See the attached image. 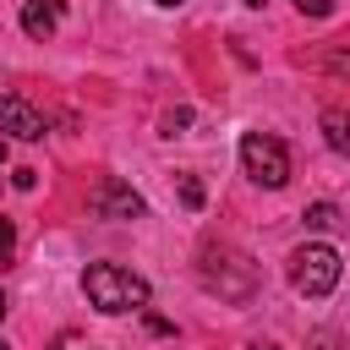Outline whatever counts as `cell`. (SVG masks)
<instances>
[{
  "instance_id": "obj_9",
  "label": "cell",
  "mask_w": 350,
  "mask_h": 350,
  "mask_svg": "<svg viewBox=\"0 0 350 350\" xmlns=\"http://www.w3.org/2000/svg\"><path fill=\"white\" fill-rule=\"evenodd\" d=\"M11 257H16V224H11V219H0V268H5Z\"/></svg>"
},
{
  "instance_id": "obj_6",
  "label": "cell",
  "mask_w": 350,
  "mask_h": 350,
  "mask_svg": "<svg viewBox=\"0 0 350 350\" xmlns=\"http://www.w3.org/2000/svg\"><path fill=\"white\" fill-rule=\"evenodd\" d=\"M60 16H66V0H27L22 5V33L27 38H55Z\"/></svg>"
},
{
  "instance_id": "obj_14",
  "label": "cell",
  "mask_w": 350,
  "mask_h": 350,
  "mask_svg": "<svg viewBox=\"0 0 350 350\" xmlns=\"http://www.w3.org/2000/svg\"><path fill=\"white\" fill-rule=\"evenodd\" d=\"M246 350H279V345H246Z\"/></svg>"
},
{
  "instance_id": "obj_8",
  "label": "cell",
  "mask_w": 350,
  "mask_h": 350,
  "mask_svg": "<svg viewBox=\"0 0 350 350\" xmlns=\"http://www.w3.org/2000/svg\"><path fill=\"white\" fill-rule=\"evenodd\" d=\"M301 219H306V230H334V224H339V208H334V202H312Z\"/></svg>"
},
{
  "instance_id": "obj_3",
  "label": "cell",
  "mask_w": 350,
  "mask_h": 350,
  "mask_svg": "<svg viewBox=\"0 0 350 350\" xmlns=\"http://www.w3.org/2000/svg\"><path fill=\"white\" fill-rule=\"evenodd\" d=\"M241 170H246L257 186L279 191V186L290 180V148H284L279 137H268V131H246V137H241Z\"/></svg>"
},
{
  "instance_id": "obj_16",
  "label": "cell",
  "mask_w": 350,
  "mask_h": 350,
  "mask_svg": "<svg viewBox=\"0 0 350 350\" xmlns=\"http://www.w3.org/2000/svg\"><path fill=\"white\" fill-rule=\"evenodd\" d=\"M246 5H268V0H246Z\"/></svg>"
},
{
  "instance_id": "obj_10",
  "label": "cell",
  "mask_w": 350,
  "mask_h": 350,
  "mask_svg": "<svg viewBox=\"0 0 350 350\" xmlns=\"http://www.w3.org/2000/svg\"><path fill=\"white\" fill-rule=\"evenodd\" d=\"M180 197H186V208H202V186H197V180H191V175H186V180H180Z\"/></svg>"
},
{
  "instance_id": "obj_1",
  "label": "cell",
  "mask_w": 350,
  "mask_h": 350,
  "mask_svg": "<svg viewBox=\"0 0 350 350\" xmlns=\"http://www.w3.org/2000/svg\"><path fill=\"white\" fill-rule=\"evenodd\" d=\"M82 295L104 317H120V312H142L148 306V279L120 268V262H88L82 268Z\"/></svg>"
},
{
  "instance_id": "obj_4",
  "label": "cell",
  "mask_w": 350,
  "mask_h": 350,
  "mask_svg": "<svg viewBox=\"0 0 350 350\" xmlns=\"http://www.w3.org/2000/svg\"><path fill=\"white\" fill-rule=\"evenodd\" d=\"M88 202H93V213H98V219H142V213H148V202H142L126 180H98Z\"/></svg>"
},
{
  "instance_id": "obj_15",
  "label": "cell",
  "mask_w": 350,
  "mask_h": 350,
  "mask_svg": "<svg viewBox=\"0 0 350 350\" xmlns=\"http://www.w3.org/2000/svg\"><path fill=\"white\" fill-rule=\"evenodd\" d=\"M0 164H5V142H0Z\"/></svg>"
},
{
  "instance_id": "obj_5",
  "label": "cell",
  "mask_w": 350,
  "mask_h": 350,
  "mask_svg": "<svg viewBox=\"0 0 350 350\" xmlns=\"http://www.w3.org/2000/svg\"><path fill=\"white\" fill-rule=\"evenodd\" d=\"M0 131H11L16 142H38L44 137V115L27 98H0Z\"/></svg>"
},
{
  "instance_id": "obj_12",
  "label": "cell",
  "mask_w": 350,
  "mask_h": 350,
  "mask_svg": "<svg viewBox=\"0 0 350 350\" xmlns=\"http://www.w3.org/2000/svg\"><path fill=\"white\" fill-rule=\"evenodd\" d=\"M295 5H301L306 16H328V0H295Z\"/></svg>"
},
{
  "instance_id": "obj_18",
  "label": "cell",
  "mask_w": 350,
  "mask_h": 350,
  "mask_svg": "<svg viewBox=\"0 0 350 350\" xmlns=\"http://www.w3.org/2000/svg\"><path fill=\"white\" fill-rule=\"evenodd\" d=\"M0 350H11V345H5V339H0Z\"/></svg>"
},
{
  "instance_id": "obj_17",
  "label": "cell",
  "mask_w": 350,
  "mask_h": 350,
  "mask_svg": "<svg viewBox=\"0 0 350 350\" xmlns=\"http://www.w3.org/2000/svg\"><path fill=\"white\" fill-rule=\"evenodd\" d=\"M0 317H5V295H0Z\"/></svg>"
},
{
  "instance_id": "obj_7",
  "label": "cell",
  "mask_w": 350,
  "mask_h": 350,
  "mask_svg": "<svg viewBox=\"0 0 350 350\" xmlns=\"http://www.w3.org/2000/svg\"><path fill=\"white\" fill-rule=\"evenodd\" d=\"M323 137L334 153H350V109H323Z\"/></svg>"
},
{
  "instance_id": "obj_11",
  "label": "cell",
  "mask_w": 350,
  "mask_h": 350,
  "mask_svg": "<svg viewBox=\"0 0 350 350\" xmlns=\"http://www.w3.org/2000/svg\"><path fill=\"white\" fill-rule=\"evenodd\" d=\"M186 120H191V109H170L164 115V137H175V126H186Z\"/></svg>"
},
{
  "instance_id": "obj_2",
  "label": "cell",
  "mask_w": 350,
  "mask_h": 350,
  "mask_svg": "<svg viewBox=\"0 0 350 350\" xmlns=\"http://www.w3.org/2000/svg\"><path fill=\"white\" fill-rule=\"evenodd\" d=\"M290 284H295V295L323 301V295L339 284V252H334L328 241H306V246H295V252H290Z\"/></svg>"
},
{
  "instance_id": "obj_13",
  "label": "cell",
  "mask_w": 350,
  "mask_h": 350,
  "mask_svg": "<svg viewBox=\"0 0 350 350\" xmlns=\"http://www.w3.org/2000/svg\"><path fill=\"white\" fill-rule=\"evenodd\" d=\"M153 5H164V11H170V5H186V0H153Z\"/></svg>"
}]
</instances>
